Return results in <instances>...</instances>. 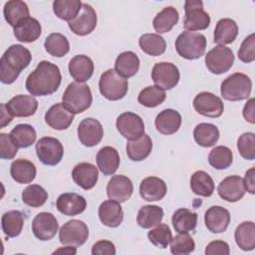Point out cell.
Masks as SVG:
<instances>
[{"mask_svg": "<svg viewBox=\"0 0 255 255\" xmlns=\"http://www.w3.org/2000/svg\"><path fill=\"white\" fill-rule=\"evenodd\" d=\"M195 243L188 233H179L170 241V252L174 255H187L194 251Z\"/></svg>", "mask_w": 255, "mask_h": 255, "instance_id": "681fc988", "label": "cell"}, {"mask_svg": "<svg viewBox=\"0 0 255 255\" xmlns=\"http://www.w3.org/2000/svg\"><path fill=\"white\" fill-rule=\"evenodd\" d=\"M180 74L178 68L168 62L156 63L151 71V79L155 86L162 90H171L179 81Z\"/></svg>", "mask_w": 255, "mask_h": 255, "instance_id": "8fae6325", "label": "cell"}, {"mask_svg": "<svg viewBox=\"0 0 255 255\" xmlns=\"http://www.w3.org/2000/svg\"><path fill=\"white\" fill-rule=\"evenodd\" d=\"M101 94L110 101H119L123 99L128 90V80L120 76L116 70L109 69L104 72L99 81Z\"/></svg>", "mask_w": 255, "mask_h": 255, "instance_id": "8992f818", "label": "cell"}, {"mask_svg": "<svg viewBox=\"0 0 255 255\" xmlns=\"http://www.w3.org/2000/svg\"><path fill=\"white\" fill-rule=\"evenodd\" d=\"M42 33V27L35 18L28 17L14 27V36L23 43L35 42Z\"/></svg>", "mask_w": 255, "mask_h": 255, "instance_id": "83f0119b", "label": "cell"}, {"mask_svg": "<svg viewBox=\"0 0 255 255\" xmlns=\"http://www.w3.org/2000/svg\"><path fill=\"white\" fill-rule=\"evenodd\" d=\"M185 19L184 29L189 32L205 30L209 27L210 17L204 11L203 2L200 0H187L184 4Z\"/></svg>", "mask_w": 255, "mask_h": 255, "instance_id": "52a82bcc", "label": "cell"}, {"mask_svg": "<svg viewBox=\"0 0 255 255\" xmlns=\"http://www.w3.org/2000/svg\"><path fill=\"white\" fill-rule=\"evenodd\" d=\"M89 237V228L87 224L78 219L67 221L59 231V239L63 245L82 246Z\"/></svg>", "mask_w": 255, "mask_h": 255, "instance_id": "30bf717a", "label": "cell"}, {"mask_svg": "<svg viewBox=\"0 0 255 255\" xmlns=\"http://www.w3.org/2000/svg\"><path fill=\"white\" fill-rule=\"evenodd\" d=\"M139 69V59L135 53L131 51H126L120 54L115 63L116 72L124 77H133Z\"/></svg>", "mask_w": 255, "mask_h": 255, "instance_id": "4dcf8cb0", "label": "cell"}, {"mask_svg": "<svg viewBox=\"0 0 255 255\" xmlns=\"http://www.w3.org/2000/svg\"><path fill=\"white\" fill-rule=\"evenodd\" d=\"M47 199L48 192L38 184L29 185L22 191L23 202L31 207H40L47 201Z\"/></svg>", "mask_w": 255, "mask_h": 255, "instance_id": "c3c4849f", "label": "cell"}, {"mask_svg": "<svg viewBox=\"0 0 255 255\" xmlns=\"http://www.w3.org/2000/svg\"><path fill=\"white\" fill-rule=\"evenodd\" d=\"M121 158L118 150L112 146H104L97 153V163L104 175L114 174L120 166Z\"/></svg>", "mask_w": 255, "mask_h": 255, "instance_id": "f1b7e54d", "label": "cell"}, {"mask_svg": "<svg viewBox=\"0 0 255 255\" xmlns=\"http://www.w3.org/2000/svg\"><path fill=\"white\" fill-rule=\"evenodd\" d=\"M234 63V55L230 48L218 45L205 56V65L209 72L215 75L226 73Z\"/></svg>", "mask_w": 255, "mask_h": 255, "instance_id": "ba28073f", "label": "cell"}, {"mask_svg": "<svg viewBox=\"0 0 255 255\" xmlns=\"http://www.w3.org/2000/svg\"><path fill=\"white\" fill-rule=\"evenodd\" d=\"M74 182L85 190L92 189L98 182V168L90 162L78 163L72 171Z\"/></svg>", "mask_w": 255, "mask_h": 255, "instance_id": "7402d4cb", "label": "cell"}, {"mask_svg": "<svg viewBox=\"0 0 255 255\" xmlns=\"http://www.w3.org/2000/svg\"><path fill=\"white\" fill-rule=\"evenodd\" d=\"M93 255H115L116 247L113 242L109 240H101L96 242L92 247Z\"/></svg>", "mask_w": 255, "mask_h": 255, "instance_id": "11a10c76", "label": "cell"}, {"mask_svg": "<svg viewBox=\"0 0 255 255\" xmlns=\"http://www.w3.org/2000/svg\"><path fill=\"white\" fill-rule=\"evenodd\" d=\"M252 89L250 78L243 73H234L228 76L220 86L221 96L231 102L246 100L249 98Z\"/></svg>", "mask_w": 255, "mask_h": 255, "instance_id": "277c9868", "label": "cell"}, {"mask_svg": "<svg viewBox=\"0 0 255 255\" xmlns=\"http://www.w3.org/2000/svg\"><path fill=\"white\" fill-rule=\"evenodd\" d=\"M175 49L178 55L184 59H199L205 53L206 38L200 33L184 31L176 38Z\"/></svg>", "mask_w": 255, "mask_h": 255, "instance_id": "5b68a950", "label": "cell"}, {"mask_svg": "<svg viewBox=\"0 0 255 255\" xmlns=\"http://www.w3.org/2000/svg\"><path fill=\"white\" fill-rule=\"evenodd\" d=\"M36 166L28 159L19 158L11 163L10 174L12 178L21 184L32 182L36 177Z\"/></svg>", "mask_w": 255, "mask_h": 255, "instance_id": "f546056e", "label": "cell"}, {"mask_svg": "<svg viewBox=\"0 0 255 255\" xmlns=\"http://www.w3.org/2000/svg\"><path fill=\"white\" fill-rule=\"evenodd\" d=\"M99 217L102 223L108 227H118L124 219V213L120 202L115 200H106L99 207Z\"/></svg>", "mask_w": 255, "mask_h": 255, "instance_id": "484cf974", "label": "cell"}, {"mask_svg": "<svg viewBox=\"0 0 255 255\" xmlns=\"http://www.w3.org/2000/svg\"><path fill=\"white\" fill-rule=\"evenodd\" d=\"M237 148L241 156L248 160L255 158V134L254 132H244L237 140Z\"/></svg>", "mask_w": 255, "mask_h": 255, "instance_id": "816d5d0a", "label": "cell"}, {"mask_svg": "<svg viewBox=\"0 0 255 255\" xmlns=\"http://www.w3.org/2000/svg\"><path fill=\"white\" fill-rule=\"evenodd\" d=\"M238 35V26L230 18L220 19L214 29V43L224 46L232 43Z\"/></svg>", "mask_w": 255, "mask_h": 255, "instance_id": "1f68e13d", "label": "cell"}, {"mask_svg": "<svg viewBox=\"0 0 255 255\" xmlns=\"http://www.w3.org/2000/svg\"><path fill=\"white\" fill-rule=\"evenodd\" d=\"M147 238L154 246L164 249L170 243L172 239V234L168 225L159 223L155 226V228L148 231Z\"/></svg>", "mask_w": 255, "mask_h": 255, "instance_id": "f907efd6", "label": "cell"}, {"mask_svg": "<svg viewBox=\"0 0 255 255\" xmlns=\"http://www.w3.org/2000/svg\"><path fill=\"white\" fill-rule=\"evenodd\" d=\"M0 108H1V128H4L9 123H11L13 116L7 110L6 104H1Z\"/></svg>", "mask_w": 255, "mask_h": 255, "instance_id": "91938a15", "label": "cell"}, {"mask_svg": "<svg viewBox=\"0 0 255 255\" xmlns=\"http://www.w3.org/2000/svg\"><path fill=\"white\" fill-rule=\"evenodd\" d=\"M214 187V181L207 172L197 170L191 175L190 188L196 195L209 197L213 194Z\"/></svg>", "mask_w": 255, "mask_h": 255, "instance_id": "8d00e7d4", "label": "cell"}, {"mask_svg": "<svg viewBox=\"0 0 255 255\" xmlns=\"http://www.w3.org/2000/svg\"><path fill=\"white\" fill-rule=\"evenodd\" d=\"M10 135L15 144L20 148H26L32 145L37 137L35 128L28 124H19L13 128Z\"/></svg>", "mask_w": 255, "mask_h": 255, "instance_id": "ee69618b", "label": "cell"}, {"mask_svg": "<svg viewBox=\"0 0 255 255\" xmlns=\"http://www.w3.org/2000/svg\"><path fill=\"white\" fill-rule=\"evenodd\" d=\"M18 146L13 141L10 133H0V157L2 159H12L18 151Z\"/></svg>", "mask_w": 255, "mask_h": 255, "instance_id": "db71d44e", "label": "cell"}, {"mask_svg": "<svg viewBox=\"0 0 255 255\" xmlns=\"http://www.w3.org/2000/svg\"><path fill=\"white\" fill-rule=\"evenodd\" d=\"M69 72L78 83L87 82L94 73V63L86 55H77L69 63Z\"/></svg>", "mask_w": 255, "mask_h": 255, "instance_id": "d4e9b609", "label": "cell"}, {"mask_svg": "<svg viewBox=\"0 0 255 255\" xmlns=\"http://www.w3.org/2000/svg\"><path fill=\"white\" fill-rule=\"evenodd\" d=\"M194 140L203 147L214 145L219 138V130L216 126L207 123L197 125L193 130Z\"/></svg>", "mask_w": 255, "mask_h": 255, "instance_id": "ab89813d", "label": "cell"}, {"mask_svg": "<svg viewBox=\"0 0 255 255\" xmlns=\"http://www.w3.org/2000/svg\"><path fill=\"white\" fill-rule=\"evenodd\" d=\"M178 20V11L172 6H167L155 15L152 25L158 34H163L169 32L177 24Z\"/></svg>", "mask_w": 255, "mask_h": 255, "instance_id": "e575fe53", "label": "cell"}, {"mask_svg": "<svg viewBox=\"0 0 255 255\" xmlns=\"http://www.w3.org/2000/svg\"><path fill=\"white\" fill-rule=\"evenodd\" d=\"M74 121V114H72L63 103L53 105L45 114V122L47 125L57 130L67 129Z\"/></svg>", "mask_w": 255, "mask_h": 255, "instance_id": "d6986e66", "label": "cell"}, {"mask_svg": "<svg viewBox=\"0 0 255 255\" xmlns=\"http://www.w3.org/2000/svg\"><path fill=\"white\" fill-rule=\"evenodd\" d=\"M193 108L199 115L208 118H218L224 111L221 99L209 92L199 93L193 100Z\"/></svg>", "mask_w": 255, "mask_h": 255, "instance_id": "5bb4252c", "label": "cell"}, {"mask_svg": "<svg viewBox=\"0 0 255 255\" xmlns=\"http://www.w3.org/2000/svg\"><path fill=\"white\" fill-rule=\"evenodd\" d=\"M172 225L178 233H188L195 229L197 214L186 208L177 209L171 218Z\"/></svg>", "mask_w": 255, "mask_h": 255, "instance_id": "f35d334b", "label": "cell"}, {"mask_svg": "<svg viewBox=\"0 0 255 255\" xmlns=\"http://www.w3.org/2000/svg\"><path fill=\"white\" fill-rule=\"evenodd\" d=\"M233 160L231 149L224 145L215 146L208 155L209 164L216 169H225L229 167Z\"/></svg>", "mask_w": 255, "mask_h": 255, "instance_id": "7dc6e473", "label": "cell"}, {"mask_svg": "<svg viewBox=\"0 0 255 255\" xmlns=\"http://www.w3.org/2000/svg\"><path fill=\"white\" fill-rule=\"evenodd\" d=\"M152 141L149 135L143 133L135 140H129L127 143V154L133 161L145 159L151 152Z\"/></svg>", "mask_w": 255, "mask_h": 255, "instance_id": "d6a6232c", "label": "cell"}, {"mask_svg": "<svg viewBox=\"0 0 255 255\" xmlns=\"http://www.w3.org/2000/svg\"><path fill=\"white\" fill-rule=\"evenodd\" d=\"M97 13L94 8L87 3H83L79 14L75 19L68 22V25L74 34L86 36L94 31L97 26Z\"/></svg>", "mask_w": 255, "mask_h": 255, "instance_id": "4fadbf2b", "label": "cell"}, {"mask_svg": "<svg viewBox=\"0 0 255 255\" xmlns=\"http://www.w3.org/2000/svg\"><path fill=\"white\" fill-rule=\"evenodd\" d=\"M32 60L30 51L22 45H11L0 60V80L3 84H12L26 69Z\"/></svg>", "mask_w": 255, "mask_h": 255, "instance_id": "7a4b0ae2", "label": "cell"}, {"mask_svg": "<svg viewBox=\"0 0 255 255\" xmlns=\"http://www.w3.org/2000/svg\"><path fill=\"white\" fill-rule=\"evenodd\" d=\"M62 75L57 65L42 61L26 79V89L32 96H49L61 85Z\"/></svg>", "mask_w": 255, "mask_h": 255, "instance_id": "6da1fadb", "label": "cell"}, {"mask_svg": "<svg viewBox=\"0 0 255 255\" xmlns=\"http://www.w3.org/2000/svg\"><path fill=\"white\" fill-rule=\"evenodd\" d=\"M24 224L23 214L19 210H10L5 212L1 218V227L4 234L10 238L18 236Z\"/></svg>", "mask_w": 255, "mask_h": 255, "instance_id": "60d3db41", "label": "cell"}, {"mask_svg": "<svg viewBox=\"0 0 255 255\" xmlns=\"http://www.w3.org/2000/svg\"><path fill=\"white\" fill-rule=\"evenodd\" d=\"M154 125L156 129L162 134L175 133L181 126L180 114L172 109L161 111L155 118Z\"/></svg>", "mask_w": 255, "mask_h": 255, "instance_id": "4316f807", "label": "cell"}, {"mask_svg": "<svg viewBox=\"0 0 255 255\" xmlns=\"http://www.w3.org/2000/svg\"><path fill=\"white\" fill-rule=\"evenodd\" d=\"M166 98L164 90L157 86H148L140 91L137 97V102L146 108H155L161 105Z\"/></svg>", "mask_w": 255, "mask_h": 255, "instance_id": "bcb514c9", "label": "cell"}, {"mask_svg": "<svg viewBox=\"0 0 255 255\" xmlns=\"http://www.w3.org/2000/svg\"><path fill=\"white\" fill-rule=\"evenodd\" d=\"M255 168L251 167L250 169H248L245 173V177L243 179V183L245 186V189L251 193L254 194L255 193Z\"/></svg>", "mask_w": 255, "mask_h": 255, "instance_id": "6f0895ef", "label": "cell"}, {"mask_svg": "<svg viewBox=\"0 0 255 255\" xmlns=\"http://www.w3.org/2000/svg\"><path fill=\"white\" fill-rule=\"evenodd\" d=\"M3 14L6 22L13 28L25 18L30 17L27 4L21 0H11L6 2L3 8Z\"/></svg>", "mask_w": 255, "mask_h": 255, "instance_id": "836d02e7", "label": "cell"}, {"mask_svg": "<svg viewBox=\"0 0 255 255\" xmlns=\"http://www.w3.org/2000/svg\"><path fill=\"white\" fill-rule=\"evenodd\" d=\"M230 252L229 245L225 241L215 240L210 242L205 248L206 255H228Z\"/></svg>", "mask_w": 255, "mask_h": 255, "instance_id": "9f6ffc18", "label": "cell"}, {"mask_svg": "<svg viewBox=\"0 0 255 255\" xmlns=\"http://www.w3.org/2000/svg\"><path fill=\"white\" fill-rule=\"evenodd\" d=\"M117 129L128 140H135L144 133V124L141 118L131 112H126L117 119Z\"/></svg>", "mask_w": 255, "mask_h": 255, "instance_id": "7c38bea8", "label": "cell"}, {"mask_svg": "<svg viewBox=\"0 0 255 255\" xmlns=\"http://www.w3.org/2000/svg\"><path fill=\"white\" fill-rule=\"evenodd\" d=\"M133 185L131 180L125 175L112 176L107 185V194L110 199L120 203L127 201L132 194Z\"/></svg>", "mask_w": 255, "mask_h": 255, "instance_id": "ac0fdd59", "label": "cell"}, {"mask_svg": "<svg viewBox=\"0 0 255 255\" xmlns=\"http://www.w3.org/2000/svg\"><path fill=\"white\" fill-rule=\"evenodd\" d=\"M238 247L244 251H251L255 248V224L252 221L240 223L234 233Z\"/></svg>", "mask_w": 255, "mask_h": 255, "instance_id": "d590c367", "label": "cell"}, {"mask_svg": "<svg viewBox=\"0 0 255 255\" xmlns=\"http://www.w3.org/2000/svg\"><path fill=\"white\" fill-rule=\"evenodd\" d=\"M140 49L149 56H160L165 52L166 42L159 34L146 33L140 36L138 40Z\"/></svg>", "mask_w": 255, "mask_h": 255, "instance_id": "74e56055", "label": "cell"}, {"mask_svg": "<svg viewBox=\"0 0 255 255\" xmlns=\"http://www.w3.org/2000/svg\"><path fill=\"white\" fill-rule=\"evenodd\" d=\"M45 50L53 57L61 58L68 54L70 50V44L68 39L60 33L50 34L44 43Z\"/></svg>", "mask_w": 255, "mask_h": 255, "instance_id": "f6af8a7d", "label": "cell"}, {"mask_svg": "<svg viewBox=\"0 0 255 255\" xmlns=\"http://www.w3.org/2000/svg\"><path fill=\"white\" fill-rule=\"evenodd\" d=\"M82 5L80 0H55L53 11L58 18L70 22L79 14Z\"/></svg>", "mask_w": 255, "mask_h": 255, "instance_id": "7bdbcfd3", "label": "cell"}, {"mask_svg": "<svg viewBox=\"0 0 255 255\" xmlns=\"http://www.w3.org/2000/svg\"><path fill=\"white\" fill-rule=\"evenodd\" d=\"M56 253H64V254H76L77 253V250H76V247H71L70 245H67L66 247H62V248H59L57 250H55L53 252V254H56Z\"/></svg>", "mask_w": 255, "mask_h": 255, "instance_id": "94428289", "label": "cell"}, {"mask_svg": "<svg viewBox=\"0 0 255 255\" xmlns=\"http://www.w3.org/2000/svg\"><path fill=\"white\" fill-rule=\"evenodd\" d=\"M57 209L67 216H75L82 213L87 206L86 199L74 192L61 194L56 202Z\"/></svg>", "mask_w": 255, "mask_h": 255, "instance_id": "cb8c5ba5", "label": "cell"}, {"mask_svg": "<svg viewBox=\"0 0 255 255\" xmlns=\"http://www.w3.org/2000/svg\"><path fill=\"white\" fill-rule=\"evenodd\" d=\"M36 153L45 165H57L63 158L64 147L61 141L52 136H44L36 143Z\"/></svg>", "mask_w": 255, "mask_h": 255, "instance_id": "9c48e42d", "label": "cell"}, {"mask_svg": "<svg viewBox=\"0 0 255 255\" xmlns=\"http://www.w3.org/2000/svg\"><path fill=\"white\" fill-rule=\"evenodd\" d=\"M217 192L222 199L228 202H236L240 200L246 192L243 178L239 175L225 177L220 181L217 187Z\"/></svg>", "mask_w": 255, "mask_h": 255, "instance_id": "e0dca14e", "label": "cell"}, {"mask_svg": "<svg viewBox=\"0 0 255 255\" xmlns=\"http://www.w3.org/2000/svg\"><path fill=\"white\" fill-rule=\"evenodd\" d=\"M243 117L244 119L250 123H255V113H254V99L251 98L243 108Z\"/></svg>", "mask_w": 255, "mask_h": 255, "instance_id": "680465c9", "label": "cell"}, {"mask_svg": "<svg viewBox=\"0 0 255 255\" xmlns=\"http://www.w3.org/2000/svg\"><path fill=\"white\" fill-rule=\"evenodd\" d=\"M58 228V221L50 212H40L32 221V231L35 237L41 241L52 239L56 235Z\"/></svg>", "mask_w": 255, "mask_h": 255, "instance_id": "2e32d148", "label": "cell"}, {"mask_svg": "<svg viewBox=\"0 0 255 255\" xmlns=\"http://www.w3.org/2000/svg\"><path fill=\"white\" fill-rule=\"evenodd\" d=\"M238 58L243 63H251L255 60V34L252 33L243 40L238 50Z\"/></svg>", "mask_w": 255, "mask_h": 255, "instance_id": "f5cc1de1", "label": "cell"}, {"mask_svg": "<svg viewBox=\"0 0 255 255\" xmlns=\"http://www.w3.org/2000/svg\"><path fill=\"white\" fill-rule=\"evenodd\" d=\"M204 222L210 232L222 233L226 231L230 223V213L222 206H211L204 214Z\"/></svg>", "mask_w": 255, "mask_h": 255, "instance_id": "ffe728a7", "label": "cell"}, {"mask_svg": "<svg viewBox=\"0 0 255 255\" xmlns=\"http://www.w3.org/2000/svg\"><path fill=\"white\" fill-rule=\"evenodd\" d=\"M103 136V127L96 119H84L78 126V137L80 142L85 146L92 147L99 144Z\"/></svg>", "mask_w": 255, "mask_h": 255, "instance_id": "9a60e30c", "label": "cell"}, {"mask_svg": "<svg viewBox=\"0 0 255 255\" xmlns=\"http://www.w3.org/2000/svg\"><path fill=\"white\" fill-rule=\"evenodd\" d=\"M167 191L166 183L159 177L148 176L141 180L139 185V194L146 201L161 200Z\"/></svg>", "mask_w": 255, "mask_h": 255, "instance_id": "603a6c76", "label": "cell"}, {"mask_svg": "<svg viewBox=\"0 0 255 255\" xmlns=\"http://www.w3.org/2000/svg\"><path fill=\"white\" fill-rule=\"evenodd\" d=\"M163 218V209L157 205H144L142 206L136 216L137 224L144 228H151L161 222Z\"/></svg>", "mask_w": 255, "mask_h": 255, "instance_id": "b9f144b4", "label": "cell"}, {"mask_svg": "<svg viewBox=\"0 0 255 255\" xmlns=\"http://www.w3.org/2000/svg\"><path fill=\"white\" fill-rule=\"evenodd\" d=\"M9 113L16 118H27L33 116L38 109V101L29 95H18L13 97L7 104Z\"/></svg>", "mask_w": 255, "mask_h": 255, "instance_id": "44dd1931", "label": "cell"}, {"mask_svg": "<svg viewBox=\"0 0 255 255\" xmlns=\"http://www.w3.org/2000/svg\"><path fill=\"white\" fill-rule=\"evenodd\" d=\"M63 105L74 115L88 110L93 102L92 92L88 85L74 82L69 84L62 97Z\"/></svg>", "mask_w": 255, "mask_h": 255, "instance_id": "3957f363", "label": "cell"}]
</instances>
